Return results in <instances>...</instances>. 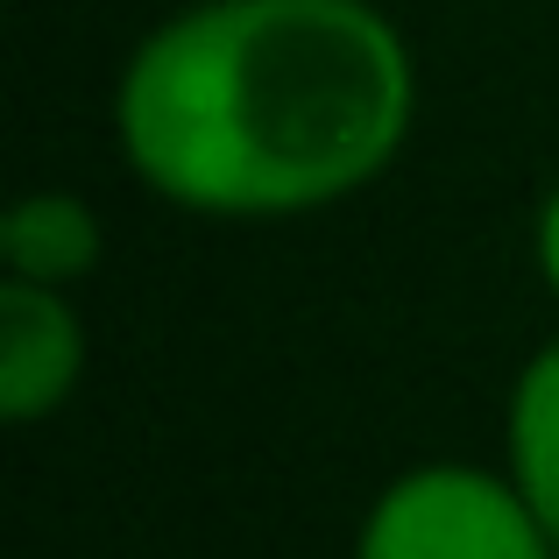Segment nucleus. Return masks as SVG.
Instances as JSON below:
<instances>
[{"label":"nucleus","instance_id":"obj_1","mask_svg":"<svg viewBox=\"0 0 559 559\" xmlns=\"http://www.w3.org/2000/svg\"><path fill=\"white\" fill-rule=\"evenodd\" d=\"M411 107V50L369 0H199L128 57L114 135L156 199L276 219L376 185Z\"/></svg>","mask_w":559,"mask_h":559},{"label":"nucleus","instance_id":"obj_2","mask_svg":"<svg viewBox=\"0 0 559 559\" xmlns=\"http://www.w3.org/2000/svg\"><path fill=\"white\" fill-rule=\"evenodd\" d=\"M355 559H559L518 481L481 467H411L376 496Z\"/></svg>","mask_w":559,"mask_h":559},{"label":"nucleus","instance_id":"obj_3","mask_svg":"<svg viewBox=\"0 0 559 559\" xmlns=\"http://www.w3.org/2000/svg\"><path fill=\"white\" fill-rule=\"evenodd\" d=\"M85 369V333L64 290H43L8 276L0 284V418L36 425L79 390Z\"/></svg>","mask_w":559,"mask_h":559},{"label":"nucleus","instance_id":"obj_4","mask_svg":"<svg viewBox=\"0 0 559 559\" xmlns=\"http://www.w3.org/2000/svg\"><path fill=\"white\" fill-rule=\"evenodd\" d=\"M99 248H107V234H99L93 205L71 199V191H28L0 219V262H8V276L43 284V290L79 284L99 262Z\"/></svg>","mask_w":559,"mask_h":559},{"label":"nucleus","instance_id":"obj_5","mask_svg":"<svg viewBox=\"0 0 559 559\" xmlns=\"http://www.w3.org/2000/svg\"><path fill=\"white\" fill-rule=\"evenodd\" d=\"M510 481L559 552V341L538 347L510 390Z\"/></svg>","mask_w":559,"mask_h":559},{"label":"nucleus","instance_id":"obj_6","mask_svg":"<svg viewBox=\"0 0 559 559\" xmlns=\"http://www.w3.org/2000/svg\"><path fill=\"white\" fill-rule=\"evenodd\" d=\"M538 270H546V284H552V298H559V185H552L546 213H538Z\"/></svg>","mask_w":559,"mask_h":559}]
</instances>
